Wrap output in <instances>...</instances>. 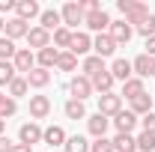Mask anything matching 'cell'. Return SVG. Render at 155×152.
Returning <instances> with one entry per match:
<instances>
[{"label": "cell", "instance_id": "42", "mask_svg": "<svg viewBox=\"0 0 155 152\" xmlns=\"http://www.w3.org/2000/svg\"><path fill=\"white\" fill-rule=\"evenodd\" d=\"M143 54L155 60V36H152V39H146V51H143Z\"/></svg>", "mask_w": 155, "mask_h": 152}, {"label": "cell", "instance_id": "39", "mask_svg": "<svg viewBox=\"0 0 155 152\" xmlns=\"http://www.w3.org/2000/svg\"><path fill=\"white\" fill-rule=\"evenodd\" d=\"M140 125H143V131L155 134V111H152V114H146V116H140Z\"/></svg>", "mask_w": 155, "mask_h": 152}, {"label": "cell", "instance_id": "14", "mask_svg": "<svg viewBox=\"0 0 155 152\" xmlns=\"http://www.w3.org/2000/svg\"><path fill=\"white\" fill-rule=\"evenodd\" d=\"M152 15V9L146 6V3H137V0H131V6H128V12H125V21L131 24V27H140L143 21Z\"/></svg>", "mask_w": 155, "mask_h": 152}, {"label": "cell", "instance_id": "30", "mask_svg": "<svg viewBox=\"0 0 155 152\" xmlns=\"http://www.w3.org/2000/svg\"><path fill=\"white\" fill-rule=\"evenodd\" d=\"M6 90H9V98H15V101H18V98H24V95L30 93V84H27V78H24V75H18L9 87H6Z\"/></svg>", "mask_w": 155, "mask_h": 152}, {"label": "cell", "instance_id": "4", "mask_svg": "<svg viewBox=\"0 0 155 152\" xmlns=\"http://www.w3.org/2000/svg\"><path fill=\"white\" fill-rule=\"evenodd\" d=\"M119 111H122V98H119V93H104V95H98V114H101V116L114 119Z\"/></svg>", "mask_w": 155, "mask_h": 152}, {"label": "cell", "instance_id": "45", "mask_svg": "<svg viewBox=\"0 0 155 152\" xmlns=\"http://www.w3.org/2000/svg\"><path fill=\"white\" fill-rule=\"evenodd\" d=\"M3 27H6V21H3V18H0V33H3Z\"/></svg>", "mask_w": 155, "mask_h": 152}, {"label": "cell", "instance_id": "1", "mask_svg": "<svg viewBox=\"0 0 155 152\" xmlns=\"http://www.w3.org/2000/svg\"><path fill=\"white\" fill-rule=\"evenodd\" d=\"M60 18H63V27H69L72 33H78V24H84V9H81V3H75V0L63 3Z\"/></svg>", "mask_w": 155, "mask_h": 152}, {"label": "cell", "instance_id": "25", "mask_svg": "<svg viewBox=\"0 0 155 152\" xmlns=\"http://www.w3.org/2000/svg\"><path fill=\"white\" fill-rule=\"evenodd\" d=\"M24 78H27V84H30L33 90H45V87L51 84V72H48V69H39V66L30 72V75H24Z\"/></svg>", "mask_w": 155, "mask_h": 152}, {"label": "cell", "instance_id": "46", "mask_svg": "<svg viewBox=\"0 0 155 152\" xmlns=\"http://www.w3.org/2000/svg\"><path fill=\"white\" fill-rule=\"evenodd\" d=\"M152 78H155V60H152Z\"/></svg>", "mask_w": 155, "mask_h": 152}, {"label": "cell", "instance_id": "31", "mask_svg": "<svg viewBox=\"0 0 155 152\" xmlns=\"http://www.w3.org/2000/svg\"><path fill=\"white\" fill-rule=\"evenodd\" d=\"M66 152H90V140L84 137V134H72L69 140H66Z\"/></svg>", "mask_w": 155, "mask_h": 152}, {"label": "cell", "instance_id": "27", "mask_svg": "<svg viewBox=\"0 0 155 152\" xmlns=\"http://www.w3.org/2000/svg\"><path fill=\"white\" fill-rule=\"evenodd\" d=\"M143 93H146V90H143V81H140V78H131V81L122 84L119 98H128V101H131V98H137V95H143Z\"/></svg>", "mask_w": 155, "mask_h": 152}, {"label": "cell", "instance_id": "7", "mask_svg": "<svg viewBox=\"0 0 155 152\" xmlns=\"http://www.w3.org/2000/svg\"><path fill=\"white\" fill-rule=\"evenodd\" d=\"M42 131H45V128H42L39 122H33V119H30V122H24V125L18 128V143H24V146L42 143Z\"/></svg>", "mask_w": 155, "mask_h": 152}, {"label": "cell", "instance_id": "34", "mask_svg": "<svg viewBox=\"0 0 155 152\" xmlns=\"http://www.w3.org/2000/svg\"><path fill=\"white\" fill-rule=\"evenodd\" d=\"M134 140H137V152H155V134L140 131Z\"/></svg>", "mask_w": 155, "mask_h": 152}, {"label": "cell", "instance_id": "12", "mask_svg": "<svg viewBox=\"0 0 155 152\" xmlns=\"http://www.w3.org/2000/svg\"><path fill=\"white\" fill-rule=\"evenodd\" d=\"M69 51H72L75 57H90V51H93V36L78 30L75 36H72V45H69Z\"/></svg>", "mask_w": 155, "mask_h": 152}, {"label": "cell", "instance_id": "36", "mask_svg": "<svg viewBox=\"0 0 155 152\" xmlns=\"http://www.w3.org/2000/svg\"><path fill=\"white\" fill-rule=\"evenodd\" d=\"M18 114V101H15V98H9V95H6V98H3V104H0V119H3V122H6V119H9V116H15Z\"/></svg>", "mask_w": 155, "mask_h": 152}, {"label": "cell", "instance_id": "26", "mask_svg": "<svg viewBox=\"0 0 155 152\" xmlns=\"http://www.w3.org/2000/svg\"><path fill=\"white\" fill-rule=\"evenodd\" d=\"M72 36H75V33H72L69 27H60V30H54V33H51V45H54L57 51H69Z\"/></svg>", "mask_w": 155, "mask_h": 152}, {"label": "cell", "instance_id": "43", "mask_svg": "<svg viewBox=\"0 0 155 152\" xmlns=\"http://www.w3.org/2000/svg\"><path fill=\"white\" fill-rule=\"evenodd\" d=\"M12 152H33V146H24V143H15V146H12Z\"/></svg>", "mask_w": 155, "mask_h": 152}, {"label": "cell", "instance_id": "28", "mask_svg": "<svg viewBox=\"0 0 155 152\" xmlns=\"http://www.w3.org/2000/svg\"><path fill=\"white\" fill-rule=\"evenodd\" d=\"M63 114L69 116V119H87V107H84V101H78V98H69L66 104H63Z\"/></svg>", "mask_w": 155, "mask_h": 152}, {"label": "cell", "instance_id": "47", "mask_svg": "<svg viewBox=\"0 0 155 152\" xmlns=\"http://www.w3.org/2000/svg\"><path fill=\"white\" fill-rule=\"evenodd\" d=\"M3 98H6V95H3V93H0V104H3Z\"/></svg>", "mask_w": 155, "mask_h": 152}, {"label": "cell", "instance_id": "18", "mask_svg": "<svg viewBox=\"0 0 155 152\" xmlns=\"http://www.w3.org/2000/svg\"><path fill=\"white\" fill-rule=\"evenodd\" d=\"M57 60H60V51L54 48V45H48V48H42V51H36V66L39 69H57Z\"/></svg>", "mask_w": 155, "mask_h": 152}, {"label": "cell", "instance_id": "9", "mask_svg": "<svg viewBox=\"0 0 155 152\" xmlns=\"http://www.w3.org/2000/svg\"><path fill=\"white\" fill-rule=\"evenodd\" d=\"M93 54H96V57H101V60L114 57V54H116V42L107 36V33H98V36L93 39Z\"/></svg>", "mask_w": 155, "mask_h": 152}, {"label": "cell", "instance_id": "29", "mask_svg": "<svg viewBox=\"0 0 155 152\" xmlns=\"http://www.w3.org/2000/svg\"><path fill=\"white\" fill-rule=\"evenodd\" d=\"M110 143H114V152H137L134 134H116Z\"/></svg>", "mask_w": 155, "mask_h": 152}, {"label": "cell", "instance_id": "35", "mask_svg": "<svg viewBox=\"0 0 155 152\" xmlns=\"http://www.w3.org/2000/svg\"><path fill=\"white\" fill-rule=\"evenodd\" d=\"M15 78H18V72H15L12 63H0V87H9Z\"/></svg>", "mask_w": 155, "mask_h": 152}, {"label": "cell", "instance_id": "21", "mask_svg": "<svg viewBox=\"0 0 155 152\" xmlns=\"http://www.w3.org/2000/svg\"><path fill=\"white\" fill-rule=\"evenodd\" d=\"M101 72H107V66H104V60H101V57H96V54L84 57V63H81V75L96 78V75H101Z\"/></svg>", "mask_w": 155, "mask_h": 152}, {"label": "cell", "instance_id": "15", "mask_svg": "<svg viewBox=\"0 0 155 152\" xmlns=\"http://www.w3.org/2000/svg\"><path fill=\"white\" fill-rule=\"evenodd\" d=\"M107 128H110V119H107V116H101L98 111H96L93 116H87V131L93 134L96 140H98V137H107Z\"/></svg>", "mask_w": 155, "mask_h": 152}, {"label": "cell", "instance_id": "32", "mask_svg": "<svg viewBox=\"0 0 155 152\" xmlns=\"http://www.w3.org/2000/svg\"><path fill=\"white\" fill-rule=\"evenodd\" d=\"M18 54V48H15V42L6 36H0V63H12V57Z\"/></svg>", "mask_w": 155, "mask_h": 152}, {"label": "cell", "instance_id": "3", "mask_svg": "<svg viewBox=\"0 0 155 152\" xmlns=\"http://www.w3.org/2000/svg\"><path fill=\"white\" fill-rule=\"evenodd\" d=\"M107 36L116 42V48H119V45H128V42H131V36H134V27H131L125 18H122V21H110Z\"/></svg>", "mask_w": 155, "mask_h": 152}, {"label": "cell", "instance_id": "10", "mask_svg": "<svg viewBox=\"0 0 155 152\" xmlns=\"http://www.w3.org/2000/svg\"><path fill=\"white\" fill-rule=\"evenodd\" d=\"M110 122H114L116 134H131V131L137 128V122H140V119H137V116L131 114V111H119V114H116L114 119H110Z\"/></svg>", "mask_w": 155, "mask_h": 152}, {"label": "cell", "instance_id": "11", "mask_svg": "<svg viewBox=\"0 0 155 152\" xmlns=\"http://www.w3.org/2000/svg\"><path fill=\"white\" fill-rule=\"evenodd\" d=\"M51 114V98L48 95H30V119H48Z\"/></svg>", "mask_w": 155, "mask_h": 152}, {"label": "cell", "instance_id": "44", "mask_svg": "<svg viewBox=\"0 0 155 152\" xmlns=\"http://www.w3.org/2000/svg\"><path fill=\"white\" fill-rule=\"evenodd\" d=\"M3 128H6V122H3V119H0V137H3Z\"/></svg>", "mask_w": 155, "mask_h": 152}, {"label": "cell", "instance_id": "19", "mask_svg": "<svg viewBox=\"0 0 155 152\" xmlns=\"http://www.w3.org/2000/svg\"><path fill=\"white\" fill-rule=\"evenodd\" d=\"M3 33H6V39H27V33H30V24L21 18H9L6 21V27H3Z\"/></svg>", "mask_w": 155, "mask_h": 152}, {"label": "cell", "instance_id": "22", "mask_svg": "<svg viewBox=\"0 0 155 152\" xmlns=\"http://www.w3.org/2000/svg\"><path fill=\"white\" fill-rule=\"evenodd\" d=\"M128 111H131L137 119L146 116V114H152V95L143 93V95H137V98H131V101H128Z\"/></svg>", "mask_w": 155, "mask_h": 152}, {"label": "cell", "instance_id": "24", "mask_svg": "<svg viewBox=\"0 0 155 152\" xmlns=\"http://www.w3.org/2000/svg\"><path fill=\"white\" fill-rule=\"evenodd\" d=\"M93 81V93H98V95H104V93H114V75L110 72H101V75H96V78H90Z\"/></svg>", "mask_w": 155, "mask_h": 152}, {"label": "cell", "instance_id": "41", "mask_svg": "<svg viewBox=\"0 0 155 152\" xmlns=\"http://www.w3.org/2000/svg\"><path fill=\"white\" fill-rule=\"evenodd\" d=\"M12 146H15V143H12V140L3 134V137H0V152H12Z\"/></svg>", "mask_w": 155, "mask_h": 152}, {"label": "cell", "instance_id": "38", "mask_svg": "<svg viewBox=\"0 0 155 152\" xmlns=\"http://www.w3.org/2000/svg\"><path fill=\"white\" fill-rule=\"evenodd\" d=\"M90 152H114V143H110V137H98L90 143Z\"/></svg>", "mask_w": 155, "mask_h": 152}, {"label": "cell", "instance_id": "2", "mask_svg": "<svg viewBox=\"0 0 155 152\" xmlns=\"http://www.w3.org/2000/svg\"><path fill=\"white\" fill-rule=\"evenodd\" d=\"M69 93H72V98H78V101H87V98L93 95V81L78 72V75L69 81Z\"/></svg>", "mask_w": 155, "mask_h": 152}, {"label": "cell", "instance_id": "16", "mask_svg": "<svg viewBox=\"0 0 155 152\" xmlns=\"http://www.w3.org/2000/svg\"><path fill=\"white\" fill-rule=\"evenodd\" d=\"M27 45H30V51H42V48H48L51 45V33L48 30H42V27H30V33H27Z\"/></svg>", "mask_w": 155, "mask_h": 152}, {"label": "cell", "instance_id": "6", "mask_svg": "<svg viewBox=\"0 0 155 152\" xmlns=\"http://www.w3.org/2000/svg\"><path fill=\"white\" fill-rule=\"evenodd\" d=\"M12 66H15L18 75H30V72L36 69V54H33L30 48H18V54L12 57Z\"/></svg>", "mask_w": 155, "mask_h": 152}, {"label": "cell", "instance_id": "37", "mask_svg": "<svg viewBox=\"0 0 155 152\" xmlns=\"http://www.w3.org/2000/svg\"><path fill=\"white\" fill-rule=\"evenodd\" d=\"M134 30H137L143 39H152V36H155V15H149V18L143 21L140 27H134Z\"/></svg>", "mask_w": 155, "mask_h": 152}, {"label": "cell", "instance_id": "13", "mask_svg": "<svg viewBox=\"0 0 155 152\" xmlns=\"http://www.w3.org/2000/svg\"><path fill=\"white\" fill-rule=\"evenodd\" d=\"M39 15H42V6H39L36 0H18V3H15V18L30 24V21L39 18Z\"/></svg>", "mask_w": 155, "mask_h": 152}, {"label": "cell", "instance_id": "23", "mask_svg": "<svg viewBox=\"0 0 155 152\" xmlns=\"http://www.w3.org/2000/svg\"><path fill=\"white\" fill-rule=\"evenodd\" d=\"M131 72H134V78H149L152 75V57H146V54H137L134 60H131Z\"/></svg>", "mask_w": 155, "mask_h": 152}, {"label": "cell", "instance_id": "40", "mask_svg": "<svg viewBox=\"0 0 155 152\" xmlns=\"http://www.w3.org/2000/svg\"><path fill=\"white\" fill-rule=\"evenodd\" d=\"M6 12H15V0H0V18Z\"/></svg>", "mask_w": 155, "mask_h": 152}, {"label": "cell", "instance_id": "17", "mask_svg": "<svg viewBox=\"0 0 155 152\" xmlns=\"http://www.w3.org/2000/svg\"><path fill=\"white\" fill-rule=\"evenodd\" d=\"M66 140H69V134L63 125H48L42 131V143H48V146H66Z\"/></svg>", "mask_w": 155, "mask_h": 152}, {"label": "cell", "instance_id": "33", "mask_svg": "<svg viewBox=\"0 0 155 152\" xmlns=\"http://www.w3.org/2000/svg\"><path fill=\"white\" fill-rule=\"evenodd\" d=\"M57 69H60V72H75V69H78V57L72 54V51H60Z\"/></svg>", "mask_w": 155, "mask_h": 152}, {"label": "cell", "instance_id": "20", "mask_svg": "<svg viewBox=\"0 0 155 152\" xmlns=\"http://www.w3.org/2000/svg\"><path fill=\"white\" fill-rule=\"evenodd\" d=\"M39 27H42V30H48V33L60 30V27H63L60 9H42V15H39Z\"/></svg>", "mask_w": 155, "mask_h": 152}, {"label": "cell", "instance_id": "5", "mask_svg": "<svg viewBox=\"0 0 155 152\" xmlns=\"http://www.w3.org/2000/svg\"><path fill=\"white\" fill-rule=\"evenodd\" d=\"M84 27L93 30V33H107V30H110V15H107L104 9L90 12V15H84Z\"/></svg>", "mask_w": 155, "mask_h": 152}, {"label": "cell", "instance_id": "8", "mask_svg": "<svg viewBox=\"0 0 155 152\" xmlns=\"http://www.w3.org/2000/svg\"><path fill=\"white\" fill-rule=\"evenodd\" d=\"M107 72H110L114 81H119V84H125V81L134 78V72H131V60H125V57H116L114 63L107 66Z\"/></svg>", "mask_w": 155, "mask_h": 152}]
</instances>
